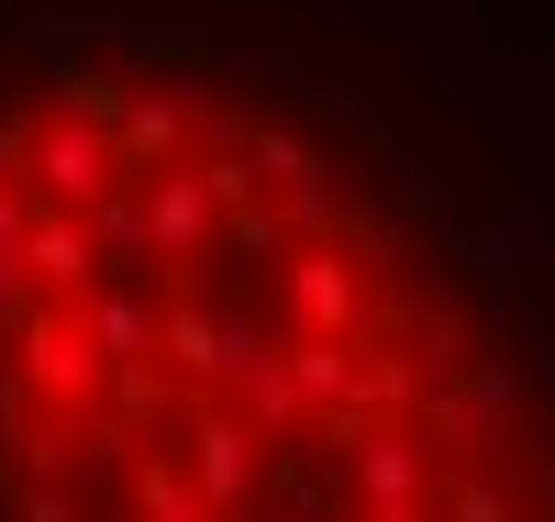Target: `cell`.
I'll return each mask as SVG.
<instances>
[{
	"label": "cell",
	"instance_id": "6da1fadb",
	"mask_svg": "<svg viewBox=\"0 0 555 522\" xmlns=\"http://www.w3.org/2000/svg\"><path fill=\"white\" fill-rule=\"evenodd\" d=\"M322 112L190 23L12 12L0 522H555L544 222L444 256V189H356Z\"/></svg>",
	"mask_w": 555,
	"mask_h": 522
}]
</instances>
